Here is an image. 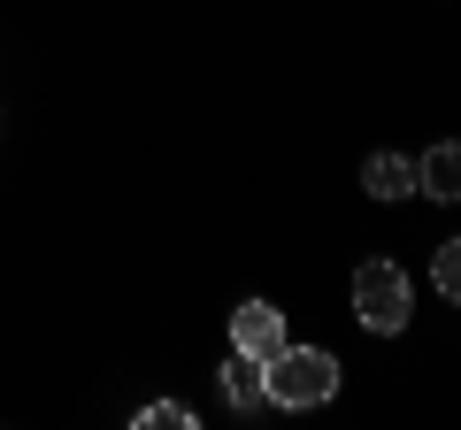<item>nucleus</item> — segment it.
Listing matches in <instances>:
<instances>
[{"label": "nucleus", "mask_w": 461, "mask_h": 430, "mask_svg": "<svg viewBox=\"0 0 461 430\" xmlns=\"http://www.w3.org/2000/svg\"><path fill=\"white\" fill-rule=\"evenodd\" d=\"M339 392V362L323 346H285L262 362V399L269 408H323Z\"/></svg>", "instance_id": "1"}, {"label": "nucleus", "mask_w": 461, "mask_h": 430, "mask_svg": "<svg viewBox=\"0 0 461 430\" xmlns=\"http://www.w3.org/2000/svg\"><path fill=\"white\" fill-rule=\"evenodd\" d=\"M354 315L362 331H408V269L400 262H362L354 269Z\"/></svg>", "instance_id": "2"}, {"label": "nucleus", "mask_w": 461, "mask_h": 430, "mask_svg": "<svg viewBox=\"0 0 461 430\" xmlns=\"http://www.w3.org/2000/svg\"><path fill=\"white\" fill-rule=\"evenodd\" d=\"M230 346L254 354V362L285 354V346H293V338H285V308H269V300H247V308L230 315Z\"/></svg>", "instance_id": "3"}, {"label": "nucleus", "mask_w": 461, "mask_h": 430, "mask_svg": "<svg viewBox=\"0 0 461 430\" xmlns=\"http://www.w3.org/2000/svg\"><path fill=\"white\" fill-rule=\"evenodd\" d=\"M415 193H430V200H461V139H446V147H430L423 162H415Z\"/></svg>", "instance_id": "4"}, {"label": "nucleus", "mask_w": 461, "mask_h": 430, "mask_svg": "<svg viewBox=\"0 0 461 430\" xmlns=\"http://www.w3.org/2000/svg\"><path fill=\"white\" fill-rule=\"evenodd\" d=\"M362 193L369 200H408L415 193V162H400V154H369V162H362Z\"/></svg>", "instance_id": "5"}, {"label": "nucleus", "mask_w": 461, "mask_h": 430, "mask_svg": "<svg viewBox=\"0 0 461 430\" xmlns=\"http://www.w3.org/2000/svg\"><path fill=\"white\" fill-rule=\"evenodd\" d=\"M223 399L230 408H262V362H254V354H239V362L223 369Z\"/></svg>", "instance_id": "6"}, {"label": "nucleus", "mask_w": 461, "mask_h": 430, "mask_svg": "<svg viewBox=\"0 0 461 430\" xmlns=\"http://www.w3.org/2000/svg\"><path fill=\"white\" fill-rule=\"evenodd\" d=\"M430 277H438V292H446V300L461 308V238H446V246H438V262H430Z\"/></svg>", "instance_id": "7"}, {"label": "nucleus", "mask_w": 461, "mask_h": 430, "mask_svg": "<svg viewBox=\"0 0 461 430\" xmlns=\"http://www.w3.org/2000/svg\"><path fill=\"white\" fill-rule=\"evenodd\" d=\"M139 423H162V430H193V415H185L177 399H154V408H139Z\"/></svg>", "instance_id": "8"}]
</instances>
